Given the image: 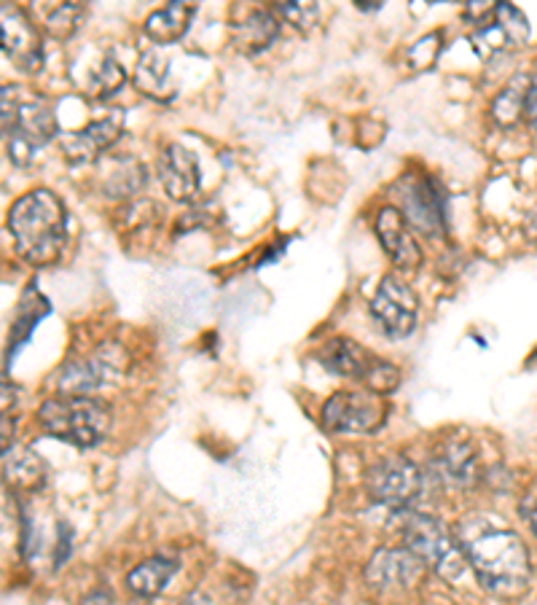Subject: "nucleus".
I'll list each match as a JSON object with an SVG mask.
<instances>
[{"label": "nucleus", "instance_id": "f257e3e1", "mask_svg": "<svg viewBox=\"0 0 537 605\" xmlns=\"http://www.w3.org/2000/svg\"><path fill=\"white\" fill-rule=\"evenodd\" d=\"M460 544L484 590L497 597H516L527 590L533 565L527 546L513 530L471 519L462 528Z\"/></svg>", "mask_w": 537, "mask_h": 605}, {"label": "nucleus", "instance_id": "f03ea898", "mask_svg": "<svg viewBox=\"0 0 537 605\" xmlns=\"http://www.w3.org/2000/svg\"><path fill=\"white\" fill-rule=\"evenodd\" d=\"M9 232L22 261L33 267L54 264L67 239L65 205L49 188H36L11 205Z\"/></svg>", "mask_w": 537, "mask_h": 605}, {"label": "nucleus", "instance_id": "7ed1b4c3", "mask_svg": "<svg viewBox=\"0 0 537 605\" xmlns=\"http://www.w3.org/2000/svg\"><path fill=\"white\" fill-rule=\"evenodd\" d=\"M5 153L16 168H27L38 151L57 135L54 108L43 95L30 92L16 84H5L0 92Z\"/></svg>", "mask_w": 537, "mask_h": 605}, {"label": "nucleus", "instance_id": "20e7f679", "mask_svg": "<svg viewBox=\"0 0 537 605\" xmlns=\"http://www.w3.org/2000/svg\"><path fill=\"white\" fill-rule=\"evenodd\" d=\"M111 407L95 396H60L49 398L38 409V425L46 436L89 449L97 447L111 431Z\"/></svg>", "mask_w": 537, "mask_h": 605}, {"label": "nucleus", "instance_id": "39448f33", "mask_svg": "<svg viewBox=\"0 0 537 605\" xmlns=\"http://www.w3.org/2000/svg\"><path fill=\"white\" fill-rule=\"evenodd\" d=\"M401 535L405 550L449 584L462 581L471 570L460 539H454L438 519L427 517V514H411L403 522Z\"/></svg>", "mask_w": 537, "mask_h": 605}, {"label": "nucleus", "instance_id": "423d86ee", "mask_svg": "<svg viewBox=\"0 0 537 605\" xmlns=\"http://www.w3.org/2000/svg\"><path fill=\"white\" fill-rule=\"evenodd\" d=\"M317 361L330 374L350 376V380L360 382L365 391L379 393V396L392 393L401 385V372H398L396 363L374 356V353H369L363 345H358L355 339H347V336H336V339L325 342L317 350Z\"/></svg>", "mask_w": 537, "mask_h": 605}, {"label": "nucleus", "instance_id": "0eeeda50", "mask_svg": "<svg viewBox=\"0 0 537 605\" xmlns=\"http://www.w3.org/2000/svg\"><path fill=\"white\" fill-rule=\"evenodd\" d=\"M365 487H369V495L376 504L405 511L420 501L422 487H425V473L420 471L414 460L403 458V455H387L379 464L369 468Z\"/></svg>", "mask_w": 537, "mask_h": 605}, {"label": "nucleus", "instance_id": "6e6552de", "mask_svg": "<svg viewBox=\"0 0 537 605\" xmlns=\"http://www.w3.org/2000/svg\"><path fill=\"white\" fill-rule=\"evenodd\" d=\"M323 428L328 433H355V436H369L376 433L387 420V404L382 402L379 393L371 391H341L334 393L323 404L320 412Z\"/></svg>", "mask_w": 537, "mask_h": 605}, {"label": "nucleus", "instance_id": "1a4fd4ad", "mask_svg": "<svg viewBox=\"0 0 537 605\" xmlns=\"http://www.w3.org/2000/svg\"><path fill=\"white\" fill-rule=\"evenodd\" d=\"M398 205L414 232L425 237H438L447 232V194L433 175H405L396 186Z\"/></svg>", "mask_w": 537, "mask_h": 605}, {"label": "nucleus", "instance_id": "9d476101", "mask_svg": "<svg viewBox=\"0 0 537 605\" xmlns=\"http://www.w3.org/2000/svg\"><path fill=\"white\" fill-rule=\"evenodd\" d=\"M369 310L382 334L390 336V339H405L416 329L420 299H416L414 288L409 283H403L396 275H387L376 288Z\"/></svg>", "mask_w": 537, "mask_h": 605}, {"label": "nucleus", "instance_id": "9b49d317", "mask_svg": "<svg viewBox=\"0 0 537 605\" xmlns=\"http://www.w3.org/2000/svg\"><path fill=\"white\" fill-rule=\"evenodd\" d=\"M0 36H3V54L20 67L22 73H38L43 67L41 36L30 16L20 5H0Z\"/></svg>", "mask_w": 537, "mask_h": 605}, {"label": "nucleus", "instance_id": "f8f14e48", "mask_svg": "<svg viewBox=\"0 0 537 605\" xmlns=\"http://www.w3.org/2000/svg\"><path fill=\"white\" fill-rule=\"evenodd\" d=\"M157 175L162 181L167 197L175 202H193L202 188V175H199V162L193 151H188L180 143H170L157 162Z\"/></svg>", "mask_w": 537, "mask_h": 605}, {"label": "nucleus", "instance_id": "ddd939ff", "mask_svg": "<svg viewBox=\"0 0 537 605\" xmlns=\"http://www.w3.org/2000/svg\"><path fill=\"white\" fill-rule=\"evenodd\" d=\"M422 568L425 565L409 550H379L365 565V581L376 592L411 590L420 581Z\"/></svg>", "mask_w": 537, "mask_h": 605}, {"label": "nucleus", "instance_id": "4468645a", "mask_svg": "<svg viewBox=\"0 0 537 605\" xmlns=\"http://www.w3.org/2000/svg\"><path fill=\"white\" fill-rule=\"evenodd\" d=\"M376 237H379L385 254L396 261L401 270H414L422 264V248L414 239L409 221L396 205H387L376 215Z\"/></svg>", "mask_w": 537, "mask_h": 605}, {"label": "nucleus", "instance_id": "2eb2a0df", "mask_svg": "<svg viewBox=\"0 0 537 605\" xmlns=\"http://www.w3.org/2000/svg\"><path fill=\"white\" fill-rule=\"evenodd\" d=\"M118 138H122V113H113V116L87 124L78 133L62 135V151L73 164H84L108 151Z\"/></svg>", "mask_w": 537, "mask_h": 605}, {"label": "nucleus", "instance_id": "dca6fc26", "mask_svg": "<svg viewBox=\"0 0 537 605\" xmlns=\"http://www.w3.org/2000/svg\"><path fill=\"white\" fill-rule=\"evenodd\" d=\"M438 471H441L444 482L454 484V487H473L478 484V455L473 449V444L467 439H449L444 444L441 455H438Z\"/></svg>", "mask_w": 537, "mask_h": 605}, {"label": "nucleus", "instance_id": "f3484780", "mask_svg": "<svg viewBox=\"0 0 537 605\" xmlns=\"http://www.w3.org/2000/svg\"><path fill=\"white\" fill-rule=\"evenodd\" d=\"M193 11H197V5L173 0V3H167L164 9H157L142 22V33H146L153 44H162V47L178 44L188 33V27H191Z\"/></svg>", "mask_w": 537, "mask_h": 605}, {"label": "nucleus", "instance_id": "a211bd4d", "mask_svg": "<svg viewBox=\"0 0 537 605\" xmlns=\"http://www.w3.org/2000/svg\"><path fill=\"white\" fill-rule=\"evenodd\" d=\"M113 369H116V361H108L105 353H102V356L84 358V361H73L62 367L57 385H60V393H65V396H89L91 391H97L108 380Z\"/></svg>", "mask_w": 537, "mask_h": 605}, {"label": "nucleus", "instance_id": "6ab92c4d", "mask_svg": "<svg viewBox=\"0 0 537 605\" xmlns=\"http://www.w3.org/2000/svg\"><path fill=\"white\" fill-rule=\"evenodd\" d=\"M135 87L151 100L170 102L175 97L173 76H170V62L159 51H146L137 60L135 67Z\"/></svg>", "mask_w": 537, "mask_h": 605}, {"label": "nucleus", "instance_id": "aec40b11", "mask_svg": "<svg viewBox=\"0 0 537 605\" xmlns=\"http://www.w3.org/2000/svg\"><path fill=\"white\" fill-rule=\"evenodd\" d=\"M279 25L283 22L272 14V9L250 11L248 20L234 27V44L242 51H250V54L253 51H264L279 36Z\"/></svg>", "mask_w": 537, "mask_h": 605}, {"label": "nucleus", "instance_id": "412c9836", "mask_svg": "<svg viewBox=\"0 0 537 605\" xmlns=\"http://www.w3.org/2000/svg\"><path fill=\"white\" fill-rule=\"evenodd\" d=\"M175 573H178V563H175V559L151 557L129 570L127 587L129 592H135V595L140 597H157L167 590V584L173 581Z\"/></svg>", "mask_w": 537, "mask_h": 605}, {"label": "nucleus", "instance_id": "4be33fe9", "mask_svg": "<svg viewBox=\"0 0 537 605\" xmlns=\"http://www.w3.org/2000/svg\"><path fill=\"white\" fill-rule=\"evenodd\" d=\"M3 468L14 487L38 490L46 482V464L33 449H5Z\"/></svg>", "mask_w": 537, "mask_h": 605}, {"label": "nucleus", "instance_id": "5701e85b", "mask_svg": "<svg viewBox=\"0 0 537 605\" xmlns=\"http://www.w3.org/2000/svg\"><path fill=\"white\" fill-rule=\"evenodd\" d=\"M527 87L529 78L516 76L492 102V119L500 127H513L524 119V106H527Z\"/></svg>", "mask_w": 537, "mask_h": 605}, {"label": "nucleus", "instance_id": "b1692460", "mask_svg": "<svg viewBox=\"0 0 537 605\" xmlns=\"http://www.w3.org/2000/svg\"><path fill=\"white\" fill-rule=\"evenodd\" d=\"M146 184V170L135 159H118L116 170L105 175V192L111 197H135Z\"/></svg>", "mask_w": 537, "mask_h": 605}, {"label": "nucleus", "instance_id": "393cba45", "mask_svg": "<svg viewBox=\"0 0 537 605\" xmlns=\"http://www.w3.org/2000/svg\"><path fill=\"white\" fill-rule=\"evenodd\" d=\"M124 82H127V73H124L122 62L113 60V57H102L100 65H95V71H91L89 87L97 100H108L124 87Z\"/></svg>", "mask_w": 537, "mask_h": 605}, {"label": "nucleus", "instance_id": "a878e982", "mask_svg": "<svg viewBox=\"0 0 537 605\" xmlns=\"http://www.w3.org/2000/svg\"><path fill=\"white\" fill-rule=\"evenodd\" d=\"M84 14H87V11H84V5L78 3L57 5V9L49 14V33L54 38H60V41H67V38L76 36L78 27H82Z\"/></svg>", "mask_w": 537, "mask_h": 605}, {"label": "nucleus", "instance_id": "bb28decb", "mask_svg": "<svg viewBox=\"0 0 537 605\" xmlns=\"http://www.w3.org/2000/svg\"><path fill=\"white\" fill-rule=\"evenodd\" d=\"M272 14L277 16L279 22H288V25L304 30V27L312 25L314 16H317V9H314L312 3H301V0H296V3H274Z\"/></svg>", "mask_w": 537, "mask_h": 605}, {"label": "nucleus", "instance_id": "cd10ccee", "mask_svg": "<svg viewBox=\"0 0 537 605\" xmlns=\"http://www.w3.org/2000/svg\"><path fill=\"white\" fill-rule=\"evenodd\" d=\"M524 119H527L529 127L537 133V71L529 76V87H527V106H524Z\"/></svg>", "mask_w": 537, "mask_h": 605}, {"label": "nucleus", "instance_id": "c85d7f7f", "mask_svg": "<svg viewBox=\"0 0 537 605\" xmlns=\"http://www.w3.org/2000/svg\"><path fill=\"white\" fill-rule=\"evenodd\" d=\"M60 555L54 557V568H60V565H65V559H67V552H71V539H73V533H71V528H67L65 522H60Z\"/></svg>", "mask_w": 537, "mask_h": 605}, {"label": "nucleus", "instance_id": "c756f323", "mask_svg": "<svg viewBox=\"0 0 537 605\" xmlns=\"http://www.w3.org/2000/svg\"><path fill=\"white\" fill-rule=\"evenodd\" d=\"M78 605H113V597L108 590H95L89 592L87 597H82V603Z\"/></svg>", "mask_w": 537, "mask_h": 605}, {"label": "nucleus", "instance_id": "7c9ffc66", "mask_svg": "<svg viewBox=\"0 0 537 605\" xmlns=\"http://www.w3.org/2000/svg\"><path fill=\"white\" fill-rule=\"evenodd\" d=\"M524 232H527L529 243L537 245V208H533L527 213V221H524Z\"/></svg>", "mask_w": 537, "mask_h": 605}, {"label": "nucleus", "instance_id": "2f4dec72", "mask_svg": "<svg viewBox=\"0 0 537 605\" xmlns=\"http://www.w3.org/2000/svg\"><path fill=\"white\" fill-rule=\"evenodd\" d=\"M522 517H524V522L529 524V530H533V535L537 539V506L535 504H522Z\"/></svg>", "mask_w": 537, "mask_h": 605}, {"label": "nucleus", "instance_id": "473e14b6", "mask_svg": "<svg viewBox=\"0 0 537 605\" xmlns=\"http://www.w3.org/2000/svg\"><path fill=\"white\" fill-rule=\"evenodd\" d=\"M180 605H204V597L199 595V592H193V595H188Z\"/></svg>", "mask_w": 537, "mask_h": 605}]
</instances>
